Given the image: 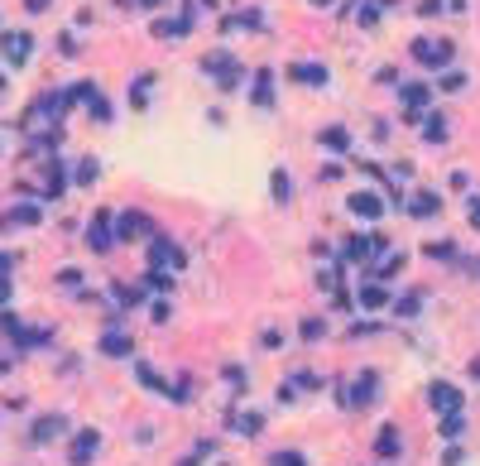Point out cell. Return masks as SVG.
<instances>
[{
  "instance_id": "6da1fadb",
  "label": "cell",
  "mask_w": 480,
  "mask_h": 466,
  "mask_svg": "<svg viewBox=\"0 0 480 466\" xmlns=\"http://www.w3.org/2000/svg\"><path fill=\"white\" fill-rule=\"evenodd\" d=\"M202 73H216L221 92H236V82H240V68H236V58H231V53H207V58H202Z\"/></svg>"
},
{
  "instance_id": "7a4b0ae2",
  "label": "cell",
  "mask_w": 480,
  "mask_h": 466,
  "mask_svg": "<svg viewBox=\"0 0 480 466\" xmlns=\"http://www.w3.org/2000/svg\"><path fill=\"white\" fill-rule=\"evenodd\" d=\"M413 58H418L423 68H447V63H452V44H447V39H418V44H413Z\"/></svg>"
},
{
  "instance_id": "3957f363",
  "label": "cell",
  "mask_w": 480,
  "mask_h": 466,
  "mask_svg": "<svg viewBox=\"0 0 480 466\" xmlns=\"http://www.w3.org/2000/svg\"><path fill=\"white\" fill-rule=\"evenodd\" d=\"M427 399H432V409H437V413H456V409H461V389L447 384V380L432 384V389H427Z\"/></svg>"
},
{
  "instance_id": "277c9868",
  "label": "cell",
  "mask_w": 480,
  "mask_h": 466,
  "mask_svg": "<svg viewBox=\"0 0 480 466\" xmlns=\"http://www.w3.org/2000/svg\"><path fill=\"white\" fill-rule=\"evenodd\" d=\"M374 394H379V375H374V370H365V375L355 380V389L346 394V404H355V409H365V404H370Z\"/></svg>"
},
{
  "instance_id": "5b68a950",
  "label": "cell",
  "mask_w": 480,
  "mask_h": 466,
  "mask_svg": "<svg viewBox=\"0 0 480 466\" xmlns=\"http://www.w3.org/2000/svg\"><path fill=\"white\" fill-rule=\"evenodd\" d=\"M96 447H101V433H96V428H87V433H77V442H72V457H68V462H72V466H87V457H91Z\"/></svg>"
},
{
  "instance_id": "8992f818",
  "label": "cell",
  "mask_w": 480,
  "mask_h": 466,
  "mask_svg": "<svg viewBox=\"0 0 480 466\" xmlns=\"http://www.w3.org/2000/svg\"><path fill=\"white\" fill-rule=\"evenodd\" d=\"M346 207L355 212V217H365V221H374L379 212H384V202H379L374 192H350V202H346Z\"/></svg>"
},
{
  "instance_id": "52a82bcc",
  "label": "cell",
  "mask_w": 480,
  "mask_h": 466,
  "mask_svg": "<svg viewBox=\"0 0 480 466\" xmlns=\"http://www.w3.org/2000/svg\"><path fill=\"white\" fill-rule=\"evenodd\" d=\"M0 53L20 68V63L29 58V34H0Z\"/></svg>"
},
{
  "instance_id": "ba28073f",
  "label": "cell",
  "mask_w": 480,
  "mask_h": 466,
  "mask_svg": "<svg viewBox=\"0 0 480 466\" xmlns=\"http://www.w3.org/2000/svg\"><path fill=\"white\" fill-rule=\"evenodd\" d=\"M289 77H293V82H308V87H327V68H322V63H293Z\"/></svg>"
},
{
  "instance_id": "9c48e42d",
  "label": "cell",
  "mask_w": 480,
  "mask_h": 466,
  "mask_svg": "<svg viewBox=\"0 0 480 466\" xmlns=\"http://www.w3.org/2000/svg\"><path fill=\"white\" fill-rule=\"evenodd\" d=\"M144 231H149V221L139 217V212H125V217H120V231H115V236H120V241H139Z\"/></svg>"
},
{
  "instance_id": "30bf717a",
  "label": "cell",
  "mask_w": 480,
  "mask_h": 466,
  "mask_svg": "<svg viewBox=\"0 0 480 466\" xmlns=\"http://www.w3.org/2000/svg\"><path fill=\"white\" fill-rule=\"evenodd\" d=\"M63 423H68V418H39V423H34V442H53V438H63Z\"/></svg>"
},
{
  "instance_id": "8fae6325",
  "label": "cell",
  "mask_w": 480,
  "mask_h": 466,
  "mask_svg": "<svg viewBox=\"0 0 480 466\" xmlns=\"http://www.w3.org/2000/svg\"><path fill=\"white\" fill-rule=\"evenodd\" d=\"M149 255H154V265H173V270H178V265H183V255H178V250L168 246V241H154V250H149Z\"/></svg>"
},
{
  "instance_id": "7c38bea8",
  "label": "cell",
  "mask_w": 480,
  "mask_h": 466,
  "mask_svg": "<svg viewBox=\"0 0 480 466\" xmlns=\"http://www.w3.org/2000/svg\"><path fill=\"white\" fill-rule=\"evenodd\" d=\"M106 226H110V217H106V212H101V217L91 221V250H110V231H106Z\"/></svg>"
},
{
  "instance_id": "4fadbf2b",
  "label": "cell",
  "mask_w": 480,
  "mask_h": 466,
  "mask_svg": "<svg viewBox=\"0 0 480 466\" xmlns=\"http://www.w3.org/2000/svg\"><path fill=\"white\" fill-rule=\"evenodd\" d=\"M39 221V207L34 202H20V207H10V226H34Z\"/></svg>"
},
{
  "instance_id": "5bb4252c",
  "label": "cell",
  "mask_w": 480,
  "mask_h": 466,
  "mask_svg": "<svg viewBox=\"0 0 480 466\" xmlns=\"http://www.w3.org/2000/svg\"><path fill=\"white\" fill-rule=\"evenodd\" d=\"M101 351H106V356H130V336H120V332H106Z\"/></svg>"
},
{
  "instance_id": "9a60e30c",
  "label": "cell",
  "mask_w": 480,
  "mask_h": 466,
  "mask_svg": "<svg viewBox=\"0 0 480 466\" xmlns=\"http://www.w3.org/2000/svg\"><path fill=\"white\" fill-rule=\"evenodd\" d=\"M437 428H442V438H461V433H466V418H461V409H456V413H442V423H437Z\"/></svg>"
},
{
  "instance_id": "2e32d148",
  "label": "cell",
  "mask_w": 480,
  "mask_h": 466,
  "mask_svg": "<svg viewBox=\"0 0 480 466\" xmlns=\"http://www.w3.org/2000/svg\"><path fill=\"white\" fill-rule=\"evenodd\" d=\"M427 96H432V87H423V82H413V87H403V106L408 111H418L427 101Z\"/></svg>"
},
{
  "instance_id": "e0dca14e",
  "label": "cell",
  "mask_w": 480,
  "mask_h": 466,
  "mask_svg": "<svg viewBox=\"0 0 480 466\" xmlns=\"http://www.w3.org/2000/svg\"><path fill=\"white\" fill-rule=\"evenodd\" d=\"M231 428H236V433H245V438H255V433L265 428V418H260V413H240V418L231 423Z\"/></svg>"
},
{
  "instance_id": "ac0fdd59",
  "label": "cell",
  "mask_w": 480,
  "mask_h": 466,
  "mask_svg": "<svg viewBox=\"0 0 480 466\" xmlns=\"http://www.w3.org/2000/svg\"><path fill=\"white\" fill-rule=\"evenodd\" d=\"M374 447H379V457H399V433H394V428H384Z\"/></svg>"
},
{
  "instance_id": "d6986e66",
  "label": "cell",
  "mask_w": 480,
  "mask_h": 466,
  "mask_svg": "<svg viewBox=\"0 0 480 466\" xmlns=\"http://www.w3.org/2000/svg\"><path fill=\"white\" fill-rule=\"evenodd\" d=\"M269 82H274L269 73H260V77H255V106H269V101H274V92H269Z\"/></svg>"
},
{
  "instance_id": "ffe728a7",
  "label": "cell",
  "mask_w": 480,
  "mask_h": 466,
  "mask_svg": "<svg viewBox=\"0 0 480 466\" xmlns=\"http://www.w3.org/2000/svg\"><path fill=\"white\" fill-rule=\"evenodd\" d=\"M437 207H442V202H437L432 192H423V197H413V217H432Z\"/></svg>"
},
{
  "instance_id": "44dd1931",
  "label": "cell",
  "mask_w": 480,
  "mask_h": 466,
  "mask_svg": "<svg viewBox=\"0 0 480 466\" xmlns=\"http://www.w3.org/2000/svg\"><path fill=\"white\" fill-rule=\"evenodd\" d=\"M322 144H327V149H346L350 139H346V130H341V125H331V130H322Z\"/></svg>"
},
{
  "instance_id": "7402d4cb",
  "label": "cell",
  "mask_w": 480,
  "mask_h": 466,
  "mask_svg": "<svg viewBox=\"0 0 480 466\" xmlns=\"http://www.w3.org/2000/svg\"><path fill=\"white\" fill-rule=\"evenodd\" d=\"M423 135L432 139V144H437V139H447V120H442V115H432V120H423Z\"/></svg>"
},
{
  "instance_id": "603a6c76",
  "label": "cell",
  "mask_w": 480,
  "mask_h": 466,
  "mask_svg": "<svg viewBox=\"0 0 480 466\" xmlns=\"http://www.w3.org/2000/svg\"><path fill=\"white\" fill-rule=\"evenodd\" d=\"M360 303H365V308H384V303H389V294H384L379 284H370V289L360 294Z\"/></svg>"
},
{
  "instance_id": "cb8c5ba5",
  "label": "cell",
  "mask_w": 480,
  "mask_h": 466,
  "mask_svg": "<svg viewBox=\"0 0 480 466\" xmlns=\"http://www.w3.org/2000/svg\"><path fill=\"white\" fill-rule=\"evenodd\" d=\"M269 188H274V197H279V202H289V173L279 168V173L269 178Z\"/></svg>"
},
{
  "instance_id": "d4e9b609",
  "label": "cell",
  "mask_w": 480,
  "mask_h": 466,
  "mask_svg": "<svg viewBox=\"0 0 480 466\" xmlns=\"http://www.w3.org/2000/svg\"><path fill=\"white\" fill-rule=\"evenodd\" d=\"M399 270H403V255H394V260H384V265H379L374 275H379V279H394V275H399Z\"/></svg>"
},
{
  "instance_id": "484cf974",
  "label": "cell",
  "mask_w": 480,
  "mask_h": 466,
  "mask_svg": "<svg viewBox=\"0 0 480 466\" xmlns=\"http://www.w3.org/2000/svg\"><path fill=\"white\" fill-rule=\"evenodd\" d=\"M134 375H139V384H149V389H163V380L149 370V365H134Z\"/></svg>"
},
{
  "instance_id": "4316f807",
  "label": "cell",
  "mask_w": 480,
  "mask_h": 466,
  "mask_svg": "<svg viewBox=\"0 0 480 466\" xmlns=\"http://www.w3.org/2000/svg\"><path fill=\"white\" fill-rule=\"evenodd\" d=\"M466 87V73H442V92H461Z\"/></svg>"
},
{
  "instance_id": "83f0119b",
  "label": "cell",
  "mask_w": 480,
  "mask_h": 466,
  "mask_svg": "<svg viewBox=\"0 0 480 466\" xmlns=\"http://www.w3.org/2000/svg\"><path fill=\"white\" fill-rule=\"evenodd\" d=\"M365 250H370V241L355 236V241H346V260H365Z\"/></svg>"
},
{
  "instance_id": "f1b7e54d",
  "label": "cell",
  "mask_w": 480,
  "mask_h": 466,
  "mask_svg": "<svg viewBox=\"0 0 480 466\" xmlns=\"http://www.w3.org/2000/svg\"><path fill=\"white\" fill-rule=\"evenodd\" d=\"M322 332H327V327H322V317H308V322H303V341H317Z\"/></svg>"
},
{
  "instance_id": "f546056e",
  "label": "cell",
  "mask_w": 480,
  "mask_h": 466,
  "mask_svg": "<svg viewBox=\"0 0 480 466\" xmlns=\"http://www.w3.org/2000/svg\"><path fill=\"white\" fill-rule=\"evenodd\" d=\"M58 192H63V168L49 164V197H58Z\"/></svg>"
},
{
  "instance_id": "4dcf8cb0",
  "label": "cell",
  "mask_w": 480,
  "mask_h": 466,
  "mask_svg": "<svg viewBox=\"0 0 480 466\" xmlns=\"http://www.w3.org/2000/svg\"><path fill=\"white\" fill-rule=\"evenodd\" d=\"M269 462H274V466H303V457H298V452H274Z\"/></svg>"
},
{
  "instance_id": "1f68e13d",
  "label": "cell",
  "mask_w": 480,
  "mask_h": 466,
  "mask_svg": "<svg viewBox=\"0 0 480 466\" xmlns=\"http://www.w3.org/2000/svg\"><path fill=\"white\" fill-rule=\"evenodd\" d=\"M77 178H82V183H91V178H96V164H91V159H82V164H77Z\"/></svg>"
},
{
  "instance_id": "d6a6232c",
  "label": "cell",
  "mask_w": 480,
  "mask_h": 466,
  "mask_svg": "<svg viewBox=\"0 0 480 466\" xmlns=\"http://www.w3.org/2000/svg\"><path fill=\"white\" fill-rule=\"evenodd\" d=\"M466 217H471V226L480 231V197H471V207H466Z\"/></svg>"
},
{
  "instance_id": "836d02e7",
  "label": "cell",
  "mask_w": 480,
  "mask_h": 466,
  "mask_svg": "<svg viewBox=\"0 0 480 466\" xmlns=\"http://www.w3.org/2000/svg\"><path fill=\"white\" fill-rule=\"evenodd\" d=\"M25 5H29V15H44V10H49L53 0H25Z\"/></svg>"
},
{
  "instance_id": "e575fe53",
  "label": "cell",
  "mask_w": 480,
  "mask_h": 466,
  "mask_svg": "<svg viewBox=\"0 0 480 466\" xmlns=\"http://www.w3.org/2000/svg\"><path fill=\"white\" fill-rule=\"evenodd\" d=\"M0 275H10V255H0Z\"/></svg>"
},
{
  "instance_id": "d590c367",
  "label": "cell",
  "mask_w": 480,
  "mask_h": 466,
  "mask_svg": "<svg viewBox=\"0 0 480 466\" xmlns=\"http://www.w3.org/2000/svg\"><path fill=\"white\" fill-rule=\"evenodd\" d=\"M5 298H10V284H0V303H5Z\"/></svg>"
},
{
  "instance_id": "8d00e7d4",
  "label": "cell",
  "mask_w": 480,
  "mask_h": 466,
  "mask_svg": "<svg viewBox=\"0 0 480 466\" xmlns=\"http://www.w3.org/2000/svg\"><path fill=\"white\" fill-rule=\"evenodd\" d=\"M0 375H10V360H0Z\"/></svg>"
},
{
  "instance_id": "74e56055",
  "label": "cell",
  "mask_w": 480,
  "mask_h": 466,
  "mask_svg": "<svg viewBox=\"0 0 480 466\" xmlns=\"http://www.w3.org/2000/svg\"><path fill=\"white\" fill-rule=\"evenodd\" d=\"M178 466H197V457H187V462H178Z\"/></svg>"
},
{
  "instance_id": "f35d334b",
  "label": "cell",
  "mask_w": 480,
  "mask_h": 466,
  "mask_svg": "<svg viewBox=\"0 0 480 466\" xmlns=\"http://www.w3.org/2000/svg\"><path fill=\"white\" fill-rule=\"evenodd\" d=\"M0 92H5V73H0Z\"/></svg>"
},
{
  "instance_id": "ab89813d",
  "label": "cell",
  "mask_w": 480,
  "mask_h": 466,
  "mask_svg": "<svg viewBox=\"0 0 480 466\" xmlns=\"http://www.w3.org/2000/svg\"><path fill=\"white\" fill-rule=\"evenodd\" d=\"M144 5H159V0H144Z\"/></svg>"
}]
</instances>
